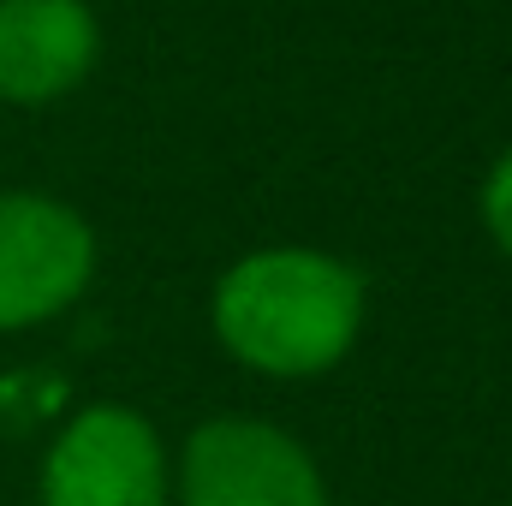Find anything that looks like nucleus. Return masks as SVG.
Instances as JSON below:
<instances>
[{
    "instance_id": "f257e3e1",
    "label": "nucleus",
    "mask_w": 512,
    "mask_h": 506,
    "mask_svg": "<svg viewBox=\"0 0 512 506\" xmlns=\"http://www.w3.org/2000/svg\"><path fill=\"white\" fill-rule=\"evenodd\" d=\"M364 316V286L346 262L316 251L245 256L215 292L221 340L268 376H316L346 358Z\"/></svg>"
},
{
    "instance_id": "f03ea898",
    "label": "nucleus",
    "mask_w": 512,
    "mask_h": 506,
    "mask_svg": "<svg viewBox=\"0 0 512 506\" xmlns=\"http://www.w3.org/2000/svg\"><path fill=\"white\" fill-rule=\"evenodd\" d=\"M161 489L167 477H161L155 429L120 405H96L72 417L42 477L48 506H161Z\"/></svg>"
},
{
    "instance_id": "7ed1b4c3",
    "label": "nucleus",
    "mask_w": 512,
    "mask_h": 506,
    "mask_svg": "<svg viewBox=\"0 0 512 506\" xmlns=\"http://www.w3.org/2000/svg\"><path fill=\"white\" fill-rule=\"evenodd\" d=\"M90 280V233L48 197H0V328L42 322Z\"/></svg>"
},
{
    "instance_id": "20e7f679",
    "label": "nucleus",
    "mask_w": 512,
    "mask_h": 506,
    "mask_svg": "<svg viewBox=\"0 0 512 506\" xmlns=\"http://www.w3.org/2000/svg\"><path fill=\"white\" fill-rule=\"evenodd\" d=\"M185 506H322V483L280 429L209 423L185 447Z\"/></svg>"
},
{
    "instance_id": "39448f33",
    "label": "nucleus",
    "mask_w": 512,
    "mask_h": 506,
    "mask_svg": "<svg viewBox=\"0 0 512 506\" xmlns=\"http://www.w3.org/2000/svg\"><path fill=\"white\" fill-rule=\"evenodd\" d=\"M96 60V18L84 0H0V96L48 102Z\"/></svg>"
},
{
    "instance_id": "423d86ee",
    "label": "nucleus",
    "mask_w": 512,
    "mask_h": 506,
    "mask_svg": "<svg viewBox=\"0 0 512 506\" xmlns=\"http://www.w3.org/2000/svg\"><path fill=\"white\" fill-rule=\"evenodd\" d=\"M483 215H489V233L512 251V155L495 167V179H489V191H483Z\"/></svg>"
}]
</instances>
